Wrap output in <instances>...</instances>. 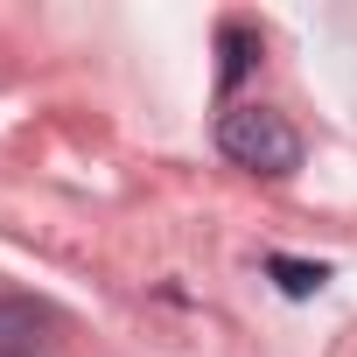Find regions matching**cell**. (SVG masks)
Here are the masks:
<instances>
[{"mask_svg":"<svg viewBox=\"0 0 357 357\" xmlns=\"http://www.w3.org/2000/svg\"><path fill=\"white\" fill-rule=\"evenodd\" d=\"M218 147L238 168H252V175H294L301 168V133L273 105H231L218 119Z\"/></svg>","mask_w":357,"mask_h":357,"instance_id":"cell-1","label":"cell"},{"mask_svg":"<svg viewBox=\"0 0 357 357\" xmlns=\"http://www.w3.org/2000/svg\"><path fill=\"white\" fill-rule=\"evenodd\" d=\"M43 329H50V315L36 308V301H0V357H29L36 343H43Z\"/></svg>","mask_w":357,"mask_h":357,"instance_id":"cell-2","label":"cell"},{"mask_svg":"<svg viewBox=\"0 0 357 357\" xmlns=\"http://www.w3.org/2000/svg\"><path fill=\"white\" fill-rule=\"evenodd\" d=\"M266 273H273V280H280V294H294V301H308V294L329 280L322 266H308V259H287V252H273V259H266Z\"/></svg>","mask_w":357,"mask_h":357,"instance_id":"cell-3","label":"cell"},{"mask_svg":"<svg viewBox=\"0 0 357 357\" xmlns=\"http://www.w3.org/2000/svg\"><path fill=\"white\" fill-rule=\"evenodd\" d=\"M252 50H259V43H252L245 29H225V70H218V91H231V84L252 70Z\"/></svg>","mask_w":357,"mask_h":357,"instance_id":"cell-4","label":"cell"}]
</instances>
